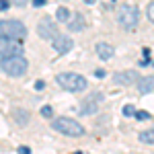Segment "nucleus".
I'll list each match as a JSON object with an SVG mask.
<instances>
[{
	"label": "nucleus",
	"mask_w": 154,
	"mask_h": 154,
	"mask_svg": "<svg viewBox=\"0 0 154 154\" xmlns=\"http://www.w3.org/2000/svg\"><path fill=\"white\" fill-rule=\"evenodd\" d=\"M56 82L64 91H68V93H80V91H84L88 86L86 78L80 76V74H76V72H62V74L56 76Z\"/></svg>",
	"instance_id": "nucleus-1"
},
{
	"label": "nucleus",
	"mask_w": 154,
	"mask_h": 154,
	"mask_svg": "<svg viewBox=\"0 0 154 154\" xmlns=\"http://www.w3.org/2000/svg\"><path fill=\"white\" fill-rule=\"evenodd\" d=\"M0 68L6 76H12V78H19L23 76L27 68H29V62L23 58V56H8V58L0 60Z\"/></svg>",
	"instance_id": "nucleus-2"
},
{
	"label": "nucleus",
	"mask_w": 154,
	"mask_h": 154,
	"mask_svg": "<svg viewBox=\"0 0 154 154\" xmlns=\"http://www.w3.org/2000/svg\"><path fill=\"white\" fill-rule=\"evenodd\" d=\"M138 21H140V11L136 4H121L117 11V23L125 29V31H131L138 27Z\"/></svg>",
	"instance_id": "nucleus-3"
},
{
	"label": "nucleus",
	"mask_w": 154,
	"mask_h": 154,
	"mask_svg": "<svg viewBox=\"0 0 154 154\" xmlns=\"http://www.w3.org/2000/svg\"><path fill=\"white\" fill-rule=\"evenodd\" d=\"M51 128L64 136H70V138H80L84 136V128L82 123H78L76 119H70V117H58L51 121Z\"/></svg>",
	"instance_id": "nucleus-4"
},
{
	"label": "nucleus",
	"mask_w": 154,
	"mask_h": 154,
	"mask_svg": "<svg viewBox=\"0 0 154 154\" xmlns=\"http://www.w3.org/2000/svg\"><path fill=\"white\" fill-rule=\"evenodd\" d=\"M0 33L12 37V39H21L23 41L25 37H27V27L23 25V21L6 19V21H0Z\"/></svg>",
	"instance_id": "nucleus-5"
},
{
	"label": "nucleus",
	"mask_w": 154,
	"mask_h": 154,
	"mask_svg": "<svg viewBox=\"0 0 154 154\" xmlns=\"http://www.w3.org/2000/svg\"><path fill=\"white\" fill-rule=\"evenodd\" d=\"M8 56H23L21 39H12V37L0 33V60L8 58Z\"/></svg>",
	"instance_id": "nucleus-6"
},
{
	"label": "nucleus",
	"mask_w": 154,
	"mask_h": 154,
	"mask_svg": "<svg viewBox=\"0 0 154 154\" xmlns=\"http://www.w3.org/2000/svg\"><path fill=\"white\" fill-rule=\"evenodd\" d=\"M37 35L41 37V39H45V41L54 39V37L58 35V25H56V21H51L49 17H43L37 23Z\"/></svg>",
	"instance_id": "nucleus-7"
},
{
	"label": "nucleus",
	"mask_w": 154,
	"mask_h": 154,
	"mask_svg": "<svg viewBox=\"0 0 154 154\" xmlns=\"http://www.w3.org/2000/svg\"><path fill=\"white\" fill-rule=\"evenodd\" d=\"M101 101H103V95H101V93H91V95L82 101V107L78 109V113H80V115H95L97 111H99Z\"/></svg>",
	"instance_id": "nucleus-8"
},
{
	"label": "nucleus",
	"mask_w": 154,
	"mask_h": 154,
	"mask_svg": "<svg viewBox=\"0 0 154 154\" xmlns=\"http://www.w3.org/2000/svg\"><path fill=\"white\" fill-rule=\"evenodd\" d=\"M138 78H140V74L136 70H123L113 76V82L119 84V86H131V84L138 82Z\"/></svg>",
	"instance_id": "nucleus-9"
},
{
	"label": "nucleus",
	"mask_w": 154,
	"mask_h": 154,
	"mask_svg": "<svg viewBox=\"0 0 154 154\" xmlns=\"http://www.w3.org/2000/svg\"><path fill=\"white\" fill-rule=\"evenodd\" d=\"M51 45H54V49L58 54H68L74 48V41H72V37H66V35H60L58 33V35L51 39Z\"/></svg>",
	"instance_id": "nucleus-10"
},
{
	"label": "nucleus",
	"mask_w": 154,
	"mask_h": 154,
	"mask_svg": "<svg viewBox=\"0 0 154 154\" xmlns=\"http://www.w3.org/2000/svg\"><path fill=\"white\" fill-rule=\"evenodd\" d=\"M95 51H97V56L101 60H111L113 58V54H115V49H113V45H109V43H97L95 45Z\"/></svg>",
	"instance_id": "nucleus-11"
},
{
	"label": "nucleus",
	"mask_w": 154,
	"mask_h": 154,
	"mask_svg": "<svg viewBox=\"0 0 154 154\" xmlns=\"http://www.w3.org/2000/svg\"><path fill=\"white\" fill-rule=\"evenodd\" d=\"M138 91L142 95H148V93H154V76H144V78H138Z\"/></svg>",
	"instance_id": "nucleus-12"
},
{
	"label": "nucleus",
	"mask_w": 154,
	"mask_h": 154,
	"mask_svg": "<svg viewBox=\"0 0 154 154\" xmlns=\"http://www.w3.org/2000/svg\"><path fill=\"white\" fill-rule=\"evenodd\" d=\"M84 27H86V21H84V17L80 14V12H78V14H76L72 21H68V29H70V31H74V33L82 31Z\"/></svg>",
	"instance_id": "nucleus-13"
},
{
	"label": "nucleus",
	"mask_w": 154,
	"mask_h": 154,
	"mask_svg": "<svg viewBox=\"0 0 154 154\" xmlns=\"http://www.w3.org/2000/svg\"><path fill=\"white\" fill-rule=\"evenodd\" d=\"M29 119H31L29 111H25V109H14V121H17L21 128H25V125L29 123Z\"/></svg>",
	"instance_id": "nucleus-14"
},
{
	"label": "nucleus",
	"mask_w": 154,
	"mask_h": 154,
	"mask_svg": "<svg viewBox=\"0 0 154 154\" xmlns=\"http://www.w3.org/2000/svg\"><path fill=\"white\" fill-rule=\"evenodd\" d=\"M56 19H58L60 23H68V21H70V11H68L66 6H60L58 12H56Z\"/></svg>",
	"instance_id": "nucleus-15"
},
{
	"label": "nucleus",
	"mask_w": 154,
	"mask_h": 154,
	"mask_svg": "<svg viewBox=\"0 0 154 154\" xmlns=\"http://www.w3.org/2000/svg\"><path fill=\"white\" fill-rule=\"evenodd\" d=\"M140 142L142 144H154V130L142 131V134H140Z\"/></svg>",
	"instance_id": "nucleus-16"
},
{
	"label": "nucleus",
	"mask_w": 154,
	"mask_h": 154,
	"mask_svg": "<svg viewBox=\"0 0 154 154\" xmlns=\"http://www.w3.org/2000/svg\"><path fill=\"white\" fill-rule=\"evenodd\" d=\"M134 117L138 119V121H146V119H150V113H148V111H136Z\"/></svg>",
	"instance_id": "nucleus-17"
},
{
	"label": "nucleus",
	"mask_w": 154,
	"mask_h": 154,
	"mask_svg": "<svg viewBox=\"0 0 154 154\" xmlns=\"http://www.w3.org/2000/svg\"><path fill=\"white\" fill-rule=\"evenodd\" d=\"M41 115H43V117H54V109H51L49 105L41 107Z\"/></svg>",
	"instance_id": "nucleus-18"
},
{
	"label": "nucleus",
	"mask_w": 154,
	"mask_h": 154,
	"mask_svg": "<svg viewBox=\"0 0 154 154\" xmlns=\"http://www.w3.org/2000/svg\"><path fill=\"white\" fill-rule=\"evenodd\" d=\"M146 14H148V21H150V23H154V0L148 4V11H146Z\"/></svg>",
	"instance_id": "nucleus-19"
},
{
	"label": "nucleus",
	"mask_w": 154,
	"mask_h": 154,
	"mask_svg": "<svg viewBox=\"0 0 154 154\" xmlns=\"http://www.w3.org/2000/svg\"><path fill=\"white\" fill-rule=\"evenodd\" d=\"M123 115H125V117H134V115H136V109L131 105H125L123 107Z\"/></svg>",
	"instance_id": "nucleus-20"
},
{
	"label": "nucleus",
	"mask_w": 154,
	"mask_h": 154,
	"mask_svg": "<svg viewBox=\"0 0 154 154\" xmlns=\"http://www.w3.org/2000/svg\"><path fill=\"white\" fill-rule=\"evenodd\" d=\"M11 8V0H0V11H8Z\"/></svg>",
	"instance_id": "nucleus-21"
},
{
	"label": "nucleus",
	"mask_w": 154,
	"mask_h": 154,
	"mask_svg": "<svg viewBox=\"0 0 154 154\" xmlns=\"http://www.w3.org/2000/svg\"><path fill=\"white\" fill-rule=\"evenodd\" d=\"M11 4H14V6H27L29 0H11Z\"/></svg>",
	"instance_id": "nucleus-22"
},
{
	"label": "nucleus",
	"mask_w": 154,
	"mask_h": 154,
	"mask_svg": "<svg viewBox=\"0 0 154 154\" xmlns=\"http://www.w3.org/2000/svg\"><path fill=\"white\" fill-rule=\"evenodd\" d=\"M45 4H48V0H33V6H37V8H41Z\"/></svg>",
	"instance_id": "nucleus-23"
},
{
	"label": "nucleus",
	"mask_w": 154,
	"mask_h": 154,
	"mask_svg": "<svg viewBox=\"0 0 154 154\" xmlns=\"http://www.w3.org/2000/svg\"><path fill=\"white\" fill-rule=\"evenodd\" d=\"M43 88H45V82H43V80H37L35 82V91H43Z\"/></svg>",
	"instance_id": "nucleus-24"
},
{
	"label": "nucleus",
	"mask_w": 154,
	"mask_h": 154,
	"mask_svg": "<svg viewBox=\"0 0 154 154\" xmlns=\"http://www.w3.org/2000/svg\"><path fill=\"white\" fill-rule=\"evenodd\" d=\"M17 152H21V154H31V150H29L27 146H19V148H17Z\"/></svg>",
	"instance_id": "nucleus-25"
},
{
	"label": "nucleus",
	"mask_w": 154,
	"mask_h": 154,
	"mask_svg": "<svg viewBox=\"0 0 154 154\" xmlns=\"http://www.w3.org/2000/svg\"><path fill=\"white\" fill-rule=\"evenodd\" d=\"M95 76H97V78H105V70H101V68L95 70Z\"/></svg>",
	"instance_id": "nucleus-26"
},
{
	"label": "nucleus",
	"mask_w": 154,
	"mask_h": 154,
	"mask_svg": "<svg viewBox=\"0 0 154 154\" xmlns=\"http://www.w3.org/2000/svg\"><path fill=\"white\" fill-rule=\"evenodd\" d=\"M82 2H86V4H95V0H82Z\"/></svg>",
	"instance_id": "nucleus-27"
}]
</instances>
